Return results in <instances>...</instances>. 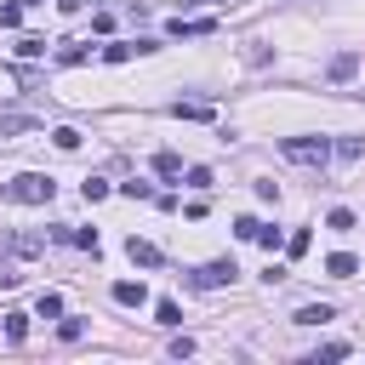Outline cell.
Instances as JSON below:
<instances>
[{
	"label": "cell",
	"mask_w": 365,
	"mask_h": 365,
	"mask_svg": "<svg viewBox=\"0 0 365 365\" xmlns=\"http://www.w3.org/2000/svg\"><path fill=\"white\" fill-rule=\"evenodd\" d=\"M51 194H57V182L40 177V171H17V177L6 182V200H11V205H46Z\"/></svg>",
	"instance_id": "obj_1"
},
{
	"label": "cell",
	"mask_w": 365,
	"mask_h": 365,
	"mask_svg": "<svg viewBox=\"0 0 365 365\" xmlns=\"http://www.w3.org/2000/svg\"><path fill=\"white\" fill-rule=\"evenodd\" d=\"M279 154H285L291 165H325V160H331V143H325V137H285Z\"/></svg>",
	"instance_id": "obj_2"
},
{
	"label": "cell",
	"mask_w": 365,
	"mask_h": 365,
	"mask_svg": "<svg viewBox=\"0 0 365 365\" xmlns=\"http://www.w3.org/2000/svg\"><path fill=\"white\" fill-rule=\"evenodd\" d=\"M234 274H240V268H234L228 257H217V262L194 268V274H188V285H194V291H217V285H234Z\"/></svg>",
	"instance_id": "obj_3"
},
{
	"label": "cell",
	"mask_w": 365,
	"mask_h": 365,
	"mask_svg": "<svg viewBox=\"0 0 365 365\" xmlns=\"http://www.w3.org/2000/svg\"><path fill=\"white\" fill-rule=\"evenodd\" d=\"M211 29H217L211 17H182V11L165 23V34H171V40H194V34H211Z\"/></svg>",
	"instance_id": "obj_4"
},
{
	"label": "cell",
	"mask_w": 365,
	"mask_h": 365,
	"mask_svg": "<svg viewBox=\"0 0 365 365\" xmlns=\"http://www.w3.org/2000/svg\"><path fill=\"white\" fill-rule=\"evenodd\" d=\"M125 257H131L137 268H160V245H148V240H137V234L125 240Z\"/></svg>",
	"instance_id": "obj_5"
},
{
	"label": "cell",
	"mask_w": 365,
	"mask_h": 365,
	"mask_svg": "<svg viewBox=\"0 0 365 365\" xmlns=\"http://www.w3.org/2000/svg\"><path fill=\"white\" fill-rule=\"evenodd\" d=\"M325 274H331V279H354V274H359V257H354V251H331V257H325Z\"/></svg>",
	"instance_id": "obj_6"
},
{
	"label": "cell",
	"mask_w": 365,
	"mask_h": 365,
	"mask_svg": "<svg viewBox=\"0 0 365 365\" xmlns=\"http://www.w3.org/2000/svg\"><path fill=\"white\" fill-rule=\"evenodd\" d=\"M114 302H120V308H143V302H148V285H143V279H120V285H114Z\"/></svg>",
	"instance_id": "obj_7"
},
{
	"label": "cell",
	"mask_w": 365,
	"mask_h": 365,
	"mask_svg": "<svg viewBox=\"0 0 365 365\" xmlns=\"http://www.w3.org/2000/svg\"><path fill=\"white\" fill-rule=\"evenodd\" d=\"M23 131H40L34 114H0V137H23Z\"/></svg>",
	"instance_id": "obj_8"
},
{
	"label": "cell",
	"mask_w": 365,
	"mask_h": 365,
	"mask_svg": "<svg viewBox=\"0 0 365 365\" xmlns=\"http://www.w3.org/2000/svg\"><path fill=\"white\" fill-rule=\"evenodd\" d=\"M11 251H17V257H40V251H46V234H29V228H23V234H11Z\"/></svg>",
	"instance_id": "obj_9"
},
{
	"label": "cell",
	"mask_w": 365,
	"mask_h": 365,
	"mask_svg": "<svg viewBox=\"0 0 365 365\" xmlns=\"http://www.w3.org/2000/svg\"><path fill=\"white\" fill-rule=\"evenodd\" d=\"M325 319H336L325 302H308V308H297V314H291V325H325Z\"/></svg>",
	"instance_id": "obj_10"
},
{
	"label": "cell",
	"mask_w": 365,
	"mask_h": 365,
	"mask_svg": "<svg viewBox=\"0 0 365 365\" xmlns=\"http://www.w3.org/2000/svg\"><path fill=\"white\" fill-rule=\"evenodd\" d=\"M154 171H160V177H182V154L160 148V154H154Z\"/></svg>",
	"instance_id": "obj_11"
},
{
	"label": "cell",
	"mask_w": 365,
	"mask_h": 365,
	"mask_svg": "<svg viewBox=\"0 0 365 365\" xmlns=\"http://www.w3.org/2000/svg\"><path fill=\"white\" fill-rule=\"evenodd\" d=\"M354 68H359V57H354V51L331 57V80H354Z\"/></svg>",
	"instance_id": "obj_12"
},
{
	"label": "cell",
	"mask_w": 365,
	"mask_h": 365,
	"mask_svg": "<svg viewBox=\"0 0 365 365\" xmlns=\"http://www.w3.org/2000/svg\"><path fill=\"white\" fill-rule=\"evenodd\" d=\"M34 314H40V319H57V314H63V297H57V291H40Z\"/></svg>",
	"instance_id": "obj_13"
},
{
	"label": "cell",
	"mask_w": 365,
	"mask_h": 365,
	"mask_svg": "<svg viewBox=\"0 0 365 365\" xmlns=\"http://www.w3.org/2000/svg\"><path fill=\"white\" fill-rule=\"evenodd\" d=\"M154 319H160V325H182V308H177L171 297H160V302H154Z\"/></svg>",
	"instance_id": "obj_14"
},
{
	"label": "cell",
	"mask_w": 365,
	"mask_h": 365,
	"mask_svg": "<svg viewBox=\"0 0 365 365\" xmlns=\"http://www.w3.org/2000/svg\"><path fill=\"white\" fill-rule=\"evenodd\" d=\"M131 51H143V46H131V40H114V46H103V63H125Z\"/></svg>",
	"instance_id": "obj_15"
},
{
	"label": "cell",
	"mask_w": 365,
	"mask_h": 365,
	"mask_svg": "<svg viewBox=\"0 0 365 365\" xmlns=\"http://www.w3.org/2000/svg\"><path fill=\"white\" fill-rule=\"evenodd\" d=\"M171 114H177V120H211V103H177Z\"/></svg>",
	"instance_id": "obj_16"
},
{
	"label": "cell",
	"mask_w": 365,
	"mask_h": 365,
	"mask_svg": "<svg viewBox=\"0 0 365 365\" xmlns=\"http://www.w3.org/2000/svg\"><path fill=\"white\" fill-rule=\"evenodd\" d=\"M17 57H46V40H40V34H23V40H17Z\"/></svg>",
	"instance_id": "obj_17"
},
{
	"label": "cell",
	"mask_w": 365,
	"mask_h": 365,
	"mask_svg": "<svg viewBox=\"0 0 365 365\" xmlns=\"http://www.w3.org/2000/svg\"><path fill=\"white\" fill-rule=\"evenodd\" d=\"M325 228H336V234H348V228H354V211H348V205H336V211L325 217Z\"/></svg>",
	"instance_id": "obj_18"
},
{
	"label": "cell",
	"mask_w": 365,
	"mask_h": 365,
	"mask_svg": "<svg viewBox=\"0 0 365 365\" xmlns=\"http://www.w3.org/2000/svg\"><path fill=\"white\" fill-rule=\"evenodd\" d=\"M6 336L23 342V336H29V314H6Z\"/></svg>",
	"instance_id": "obj_19"
},
{
	"label": "cell",
	"mask_w": 365,
	"mask_h": 365,
	"mask_svg": "<svg viewBox=\"0 0 365 365\" xmlns=\"http://www.w3.org/2000/svg\"><path fill=\"white\" fill-rule=\"evenodd\" d=\"M51 143H57V148H80V131H74V125H57Z\"/></svg>",
	"instance_id": "obj_20"
},
{
	"label": "cell",
	"mask_w": 365,
	"mask_h": 365,
	"mask_svg": "<svg viewBox=\"0 0 365 365\" xmlns=\"http://www.w3.org/2000/svg\"><path fill=\"white\" fill-rule=\"evenodd\" d=\"M57 336H63V342H80V336H86V319H63Z\"/></svg>",
	"instance_id": "obj_21"
},
{
	"label": "cell",
	"mask_w": 365,
	"mask_h": 365,
	"mask_svg": "<svg viewBox=\"0 0 365 365\" xmlns=\"http://www.w3.org/2000/svg\"><path fill=\"white\" fill-rule=\"evenodd\" d=\"M86 57H91L86 46H63V51H57V63H68V68H74V63H86Z\"/></svg>",
	"instance_id": "obj_22"
},
{
	"label": "cell",
	"mask_w": 365,
	"mask_h": 365,
	"mask_svg": "<svg viewBox=\"0 0 365 365\" xmlns=\"http://www.w3.org/2000/svg\"><path fill=\"white\" fill-rule=\"evenodd\" d=\"M336 154H342V160H359V154H365V143H359V137H342V143H336Z\"/></svg>",
	"instance_id": "obj_23"
},
{
	"label": "cell",
	"mask_w": 365,
	"mask_h": 365,
	"mask_svg": "<svg viewBox=\"0 0 365 365\" xmlns=\"http://www.w3.org/2000/svg\"><path fill=\"white\" fill-rule=\"evenodd\" d=\"M188 188H194V194H205V188H211V171H205V165H194V171H188Z\"/></svg>",
	"instance_id": "obj_24"
},
{
	"label": "cell",
	"mask_w": 365,
	"mask_h": 365,
	"mask_svg": "<svg viewBox=\"0 0 365 365\" xmlns=\"http://www.w3.org/2000/svg\"><path fill=\"white\" fill-rule=\"evenodd\" d=\"M348 354H354V348H348V342H325V348H319V354H314V359H348Z\"/></svg>",
	"instance_id": "obj_25"
},
{
	"label": "cell",
	"mask_w": 365,
	"mask_h": 365,
	"mask_svg": "<svg viewBox=\"0 0 365 365\" xmlns=\"http://www.w3.org/2000/svg\"><path fill=\"white\" fill-rule=\"evenodd\" d=\"M80 194H86V200H103V194H108V182H103V177H86V188H80Z\"/></svg>",
	"instance_id": "obj_26"
},
{
	"label": "cell",
	"mask_w": 365,
	"mask_h": 365,
	"mask_svg": "<svg viewBox=\"0 0 365 365\" xmlns=\"http://www.w3.org/2000/svg\"><path fill=\"white\" fill-rule=\"evenodd\" d=\"M120 194H131V200H154V188H148V182H120Z\"/></svg>",
	"instance_id": "obj_27"
},
{
	"label": "cell",
	"mask_w": 365,
	"mask_h": 365,
	"mask_svg": "<svg viewBox=\"0 0 365 365\" xmlns=\"http://www.w3.org/2000/svg\"><path fill=\"white\" fill-rule=\"evenodd\" d=\"M257 228H262L257 217H240V222H234V234H240V240H257Z\"/></svg>",
	"instance_id": "obj_28"
},
{
	"label": "cell",
	"mask_w": 365,
	"mask_h": 365,
	"mask_svg": "<svg viewBox=\"0 0 365 365\" xmlns=\"http://www.w3.org/2000/svg\"><path fill=\"white\" fill-rule=\"evenodd\" d=\"M285 251H291V257H302V251H308V228H297V234L285 240Z\"/></svg>",
	"instance_id": "obj_29"
},
{
	"label": "cell",
	"mask_w": 365,
	"mask_h": 365,
	"mask_svg": "<svg viewBox=\"0 0 365 365\" xmlns=\"http://www.w3.org/2000/svg\"><path fill=\"white\" fill-rule=\"evenodd\" d=\"M23 23V6H0V29H17Z\"/></svg>",
	"instance_id": "obj_30"
},
{
	"label": "cell",
	"mask_w": 365,
	"mask_h": 365,
	"mask_svg": "<svg viewBox=\"0 0 365 365\" xmlns=\"http://www.w3.org/2000/svg\"><path fill=\"white\" fill-rule=\"evenodd\" d=\"M182 6H222V0H182Z\"/></svg>",
	"instance_id": "obj_31"
}]
</instances>
